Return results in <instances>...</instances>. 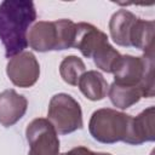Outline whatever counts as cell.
<instances>
[{"label": "cell", "mask_w": 155, "mask_h": 155, "mask_svg": "<svg viewBox=\"0 0 155 155\" xmlns=\"http://www.w3.org/2000/svg\"><path fill=\"white\" fill-rule=\"evenodd\" d=\"M56 28H57V38H58V45L57 51L68 50L74 47V40H75V33H76V23H74L70 19H58L54 21Z\"/></svg>", "instance_id": "e0dca14e"}, {"label": "cell", "mask_w": 155, "mask_h": 155, "mask_svg": "<svg viewBox=\"0 0 155 155\" xmlns=\"http://www.w3.org/2000/svg\"><path fill=\"white\" fill-rule=\"evenodd\" d=\"M113 74L115 82L138 87L142 97H154V54H121Z\"/></svg>", "instance_id": "7a4b0ae2"}, {"label": "cell", "mask_w": 155, "mask_h": 155, "mask_svg": "<svg viewBox=\"0 0 155 155\" xmlns=\"http://www.w3.org/2000/svg\"><path fill=\"white\" fill-rule=\"evenodd\" d=\"M47 120L58 134H68L81 130L84 126L81 107L68 93H57L51 98Z\"/></svg>", "instance_id": "277c9868"}, {"label": "cell", "mask_w": 155, "mask_h": 155, "mask_svg": "<svg viewBox=\"0 0 155 155\" xmlns=\"http://www.w3.org/2000/svg\"><path fill=\"white\" fill-rule=\"evenodd\" d=\"M132 116L111 108H102L91 115L88 131L93 139L103 144L125 142Z\"/></svg>", "instance_id": "3957f363"}, {"label": "cell", "mask_w": 155, "mask_h": 155, "mask_svg": "<svg viewBox=\"0 0 155 155\" xmlns=\"http://www.w3.org/2000/svg\"><path fill=\"white\" fill-rule=\"evenodd\" d=\"M120 57H121L120 52L115 50L109 44V41L103 44L92 56L96 67L105 73H113L115 64L117 63Z\"/></svg>", "instance_id": "2e32d148"}, {"label": "cell", "mask_w": 155, "mask_h": 155, "mask_svg": "<svg viewBox=\"0 0 155 155\" xmlns=\"http://www.w3.org/2000/svg\"><path fill=\"white\" fill-rule=\"evenodd\" d=\"M6 74L15 86L27 88L35 85L39 80L40 65L36 57L31 52L23 51L22 53L8 59Z\"/></svg>", "instance_id": "8992f818"}, {"label": "cell", "mask_w": 155, "mask_h": 155, "mask_svg": "<svg viewBox=\"0 0 155 155\" xmlns=\"http://www.w3.org/2000/svg\"><path fill=\"white\" fill-rule=\"evenodd\" d=\"M85 71H86V67L82 59L73 54L64 57V59L61 62V65H59L61 78L64 80V82L71 86L78 85L81 75Z\"/></svg>", "instance_id": "9a60e30c"}, {"label": "cell", "mask_w": 155, "mask_h": 155, "mask_svg": "<svg viewBox=\"0 0 155 155\" xmlns=\"http://www.w3.org/2000/svg\"><path fill=\"white\" fill-rule=\"evenodd\" d=\"M25 137L29 144L28 155H59L58 133L47 119L38 117L30 121Z\"/></svg>", "instance_id": "5b68a950"}, {"label": "cell", "mask_w": 155, "mask_h": 155, "mask_svg": "<svg viewBox=\"0 0 155 155\" xmlns=\"http://www.w3.org/2000/svg\"><path fill=\"white\" fill-rule=\"evenodd\" d=\"M28 45L38 52L57 51L58 38L57 28L54 22L39 21L28 31L27 35Z\"/></svg>", "instance_id": "30bf717a"}, {"label": "cell", "mask_w": 155, "mask_h": 155, "mask_svg": "<svg viewBox=\"0 0 155 155\" xmlns=\"http://www.w3.org/2000/svg\"><path fill=\"white\" fill-rule=\"evenodd\" d=\"M36 19V10L29 0H5L0 4V41L6 58H12L27 48L29 27Z\"/></svg>", "instance_id": "6da1fadb"}, {"label": "cell", "mask_w": 155, "mask_h": 155, "mask_svg": "<svg viewBox=\"0 0 155 155\" xmlns=\"http://www.w3.org/2000/svg\"><path fill=\"white\" fill-rule=\"evenodd\" d=\"M155 108L149 107L138 114L136 117L131 119L128 133L125 139V143L131 145H139L145 142L155 140Z\"/></svg>", "instance_id": "52a82bcc"}, {"label": "cell", "mask_w": 155, "mask_h": 155, "mask_svg": "<svg viewBox=\"0 0 155 155\" xmlns=\"http://www.w3.org/2000/svg\"><path fill=\"white\" fill-rule=\"evenodd\" d=\"M59 155H96V153L91 151L88 148H85V147H76V148H73L69 151L59 154Z\"/></svg>", "instance_id": "ac0fdd59"}, {"label": "cell", "mask_w": 155, "mask_h": 155, "mask_svg": "<svg viewBox=\"0 0 155 155\" xmlns=\"http://www.w3.org/2000/svg\"><path fill=\"white\" fill-rule=\"evenodd\" d=\"M27 108V98L15 90L10 88L0 92V124L4 127L17 124L24 116Z\"/></svg>", "instance_id": "ba28073f"}, {"label": "cell", "mask_w": 155, "mask_h": 155, "mask_svg": "<svg viewBox=\"0 0 155 155\" xmlns=\"http://www.w3.org/2000/svg\"><path fill=\"white\" fill-rule=\"evenodd\" d=\"M108 96L111 104L119 109H127L138 103L142 98V93L138 87L121 85L115 81L108 88Z\"/></svg>", "instance_id": "5bb4252c"}, {"label": "cell", "mask_w": 155, "mask_h": 155, "mask_svg": "<svg viewBox=\"0 0 155 155\" xmlns=\"http://www.w3.org/2000/svg\"><path fill=\"white\" fill-rule=\"evenodd\" d=\"M96 155H111L109 153H96Z\"/></svg>", "instance_id": "d6986e66"}, {"label": "cell", "mask_w": 155, "mask_h": 155, "mask_svg": "<svg viewBox=\"0 0 155 155\" xmlns=\"http://www.w3.org/2000/svg\"><path fill=\"white\" fill-rule=\"evenodd\" d=\"M78 86L81 91V93L90 101H102L107 93H108V82L104 79V76L97 71V70H88L85 71L79 82Z\"/></svg>", "instance_id": "7c38bea8"}, {"label": "cell", "mask_w": 155, "mask_h": 155, "mask_svg": "<svg viewBox=\"0 0 155 155\" xmlns=\"http://www.w3.org/2000/svg\"><path fill=\"white\" fill-rule=\"evenodd\" d=\"M105 33L99 30L91 23L80 22L76 23V33L74 40V47L78 48L84 57L92 58L93 53L105 42H108Z\"/></svg>", "instance_id": "9c48e42d"}, {"label": "cell", "mask_w": 155, "mask_h": 155, "mask_svg": "<svg viewBox=\"0 0 155 155\" xmlns=\"http://www.w3.org/2000/svg\"><path fill=\"white\" fill-rule=\"evenodd\" d=\"M138 17L131 11L121 8L113 13L109 21V31L113 41L124 47L131 46V33Z\"/></svg>", "instance_id": "8fae6325"}, {"label": "cell", "mask_w": 155, "mask_h": 155, "mask_svg": "<svg viewBox=\"0 0 155 155\" xmlns=\"http://www.w3.org/2000/svg\"><path fill=\"white\" fill-rule=\"evenodd\" d=\"M154 29L153 21L138 18L131 33V46L143 51L144 54H154Z\"/></svg>", "instance_id": "4fadbf2b"}]
</instances>
